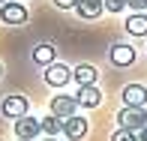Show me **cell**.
<instances>
[{
    "label": "cell",
    "instance_id": "24",
    "mask_svg": "<svg viewBox=\"0 0 147 141\" xmlns=\"http://www.w3.org/2000/svg\"><path fill=\"white\" fill-rule=\"evenodd\" d=\"M0 75H3V66H0Z\"/></svg>",
    "mask_w": 147,
    "mask_h": 141
},
{
    "label": "cell",
    "instance_id": "2",
    "mask_svg": "<svg viewBox=\"0 0 147 141\" xmlns=\"http://www.w3.org/2000/svg\"><path fill=\"white\" fill-rule=\"evenodd\" d=\"M117 126H120V129L141 132L144 126H147V111L144 108H129V105H126V108L117 114Z\"/></svg>",
    "mask_w": 147,
    "mask_h": 141
},
{
    "label": "cell",
    "instance_id": "6",
    "mask_svg": "<svg viewBox=\"0 0 147 141\" xmlns=\"http://www.w3.org/2000/svg\"><path fill=\"white\" fill-rule=\"evenodd\" d=\"M78 111V102L75 96H66V93H57L54 99H51V114H57V117H72V114Z\"/></svg>",
    "mask_w": 147,
    "mask_h": 141
},
{
    "label": "cell",
    "instance_id": "1",
    "mask_svg": "<svg viewBox=\"0 0 147 141\" xmlns=\"http://www.w3.org/2000/svg\"><path fill=\"white\" fill-rule=\"evenodd\" d=\"M27 111H30V102L24 96H18V93H12V96H6L0 102V114L6 120H21V117H27Z\"/></svg>",
    "mask_w": 147,
    "mask_h": 141
},
{
    "label": "cell",
    "instance_id": "4",
    "mask_svg": "<svg viewBox=\"0 0 147 141\" xmlns=\"http://www.w3.org/2000/svg\"><path fill=\"white\" fill-rule=\"evenodd\" d=\"M69 78H72V69H69V66H63V63H51V66H45V84H51V87H63V84H69Z\"/></svg>",
    "mask_w": 147,
    "mask_h": 141
},
{
    "label": "cell",
    "instance_id": "7",
    "mask_svg": "<svg viewBox=\"0 0 147 141\" xmlns=\"http://www.w3.org/2000/svg\"><path fill=\"white\" fill-rule=\"evenodd\" d=\"M63 135L72 138V141H81L84 135H87V120L81 117V114H72V117L63 120Z\"/></svg>",
    "mask_w": 147,
    "mask_h": 141
},
{
    "label": "cell",
    "instance_id": "21",
    "mask_svg": "<svg viewBox=\"0 0 147 141\" xmlns=\"http://www.w3.org/2000/svg\"><path fill=\"white\" fill-rule=\"evenodd\" d=\"M45 141H60V138H45Z\"/></svg>",
    "mask_w": 147,
    "mask_h": 141
},
{
    "label": "cell",
    "instance_id": "8",
    "mask_svg": "<svg viewBox=\"0 0 147 141\" xmlns=\"http://www.w3.org/2000/svg\"><path fill=\"white\" fill-rule=\"evenodd\" d=\"M39 132H42V123H39L36 117H30V114H27V117H21V120H15V135H18V138L33 141Z\"/></svg>",
    "mask_w": 147,
    "mask_h": 141
},
{
    "label": "cell",
    "instance_id": "20",
    "mask_svg": "<svg viewBox=\"0 0 147 141\" xmlns=\"http://www.w3.org/2000/svg\"><path fill=\"white\" fill-rule=\"evenodd\" d=\"M138 141H147V126H144L141 132H138Z\"/></svg>",
    "mask_w": 147,
    "mask_h": 141
},
{
    "label": "cell",
    "instance_id": "22",
    "mask_svg": "<svg viewBox=\"0 0 147 141\" xmlns=\"http://www.w3.org/2000/svg\"><path fill=\"white\" fill-rule=\"evenodd\" d=\"M3 3H9V0H0V6H3Z\"/></svg>",
    "mask_w": 147,
    "mask_h": 141
},
{
    "label": "cell",
    "instance_id": "25",
    "mask_svg": "<svg viewBox=\"0 0 147 141\" xmlns=\"http://www.w3.org/2000/svg\"><path fill=\"white\" fill-rule=\"evenodd\" d=\"M18 3H24V0H18Z\"/></svg>",
    "mask_w": 147,
    "mask_h": 141
},
{
    "label": "cell",
    "instance_id": "19",
    "mask_svg": "<svg viewBox=\"0 0 147 141\" xmlns=\"http://www.w3.org/2000/svg\"><path fill=\"white\" fill-rule=\"evenodd\" d=\"M54 6H57V9H75L78 0H54Z\"/></svg>",
    "mask_w": 147,
    "mask_h": 141
},
{
    "label": "cell",
    "instance_id": "18",
    "mask_svg": "<svg viewBox=\"0 0 147 141\" xmlns=\"http://www.w3.org/2000/svg\"><path fill=\"white\" fill-rule=\"evenodd\" d=\"M126 6L132 12H147V0H126Z\"/></svg>",
    "mask_w": 147,
    "mask_h": 141
},
{
    "label": "cell",
    "instance_id": "23",
    "mask_svg": "<svg viewBox=\"0 0 147 141\" xmlns=\"http://www.w3.org/2000/svg\"><path fill=\"white\" fill-rule=\"evenodd\" d=\"M15 141H27V138H15Z\"/></svg>",
    "mask_w": 147,
    "mask_h": 141
},
{
    "label": "cell",
    "instance_id": "13",
    "mask_svg": "<svg viewBox=\"0 0 147 141\" xmlns=\"http://www.w3.org/2000/svg\"><path fill=\"white\" fill-rule=\"evenodd\" d=\"M72 78L78 81V87H90V84H96V66H87V63L75 66V69H72Z\"/></svg>",
    "mask_w": 147,
    "mask_h": 141
},
{
    "label": "cell",
    "instance_id": "17",
    "mask_svg": "<svg viewBox=\"0 0 147 141\" xmlns=\"http://www.w3.org/2000/svg\"><path fill=\"white\" fill-rule=\"evenodd\" d=\"M105 9H108V12H123L126 9V0H105Z\"/></svg>",
    "mask_w": 147,
    "mask_h": 141
},
{
    "label": "cell",
    "instance_id": "11",
    "mask_svg": "<svg viewBox=\"0 0 147 141\" xmlns=\"http://www.w3.org/2000/svg\"><path fill=\"white\" fill-rule=\"evenodd\" d=\"M102 9H105L102 0H78V6H75L78 18H84V21H93V18H99V15H102Z\"/></svg>",
    "mask_w": 147,
    "mask_h": 141
},
{
    "label": "cell",
    "instance_id": "14",
    "mask_svg": "<svg viewBox=\"0 0 147 141\" xmlns=\"http://www.w3.org/2000/svg\"><path fill=\"white\" fill-rule=\"evenodd\" d=\"M54 57H57V51H54V45H48V42L33 48V63H39V66H51Z\"/></svg>",
    "mask_w": 147,
    "mask_h": 141
},
{
    "label": "cell",
    "instance_id": "12",
    "mask_svg": "<svg viewBox=\"0 0 147 141\" xmlns=\"http://www.w3.org/2000/svg\"><path fill=\"white\" fill-rule=\"evenodd\" d=\"M126 33L129 36H147V12H132L126 18Z\"/></svg>",
    "mask_w": 147,
    "mask_h": 141
},
{
    "label": "cell",
    "instance_id": "16",
    "mask_svg": "<svg viewBox=\"0 0 147 141\" xmlns=\"http://www.w3.org/2000/svg\"><path fill=\"white\" fill-rule=\"evenodd\" d=\"M111 141H138V132H132V129H117L114 135H111Z\"/></svg>",
    "mask_w": 147,
    "mask_h": 141
},
{
    "label": "cell",
    "instance_id": "5",
    "mask_svg": "<svg viewBox=\"0 0 147 141\" xmlns=\"http://www.w3.org/2000/svg\"><path fill=\"white\" fill-rule=\"evenodd\" d=\"M123 105H129V108H144L147 105V87L144 84H126L123 87Z\"/></svg>",
    "mask_w": 147,
    "mask_h": 141
},
{
    "label": "cell",
    "instance_id": "3",
    "mask_svg": "<svg viewBox=\"0 0 147 141\" xmlns=\"http://www.w3.org/2000/svg\"><path fill=\"white\" fill-rule=\"evenodd\" d=\"M27 18H30L27 9H24V3H18V0H9V3L0 6V21L3 24H12V27H15V24H24Z\"/></svg>",
    "mask_w": 147,
    "mask_h": 141
},
{
    "label": "cell",
    "instance_id": "10",
    "mask_svg": "<svg viewBox=\"0 0 147 141\" xmlns=\"http://www.w3.org/2000/svg\"><path fill=\"white\" fill-rule=\"evenodd\" d=\"M75 102L81 105V108H96V105L102 102V93H99V87H96V84H90V87H78Z\"/></svg>",
    "mask_w": 147,
    "mask_h": 141
},
{
    "label": "cell",
    "instance_id": "9",
    "mask_svg": "<svg viewBox=\"0 0 147 141\" xmlns=\"http://www.w3.org/2000/svg\"><path fill=\"white\" fill-rule=\"evenodd\" d=\"M111 63L114 66H132L135 63V48H132V45H126V42H117L114 48H111Z\"/></svg>",
    "mask_w": 147,
    "mask_h": 141
},
{
    "label": "cell",
    "instance_id": "15",
    "mask_svg": "<svg viewBox=\"0 0 147 141\" xmlns=\"http://www.w3.org/2000/svg\"><path fill=\"white\" fill-rule=\"evenodd\" d=\"M39 123H42V132H45L48 138L63 135V117H57V114H48V117H42Z\"/></svg>",
    "mask_w": 147,
    "mask_h": 141
}]
</instances>
